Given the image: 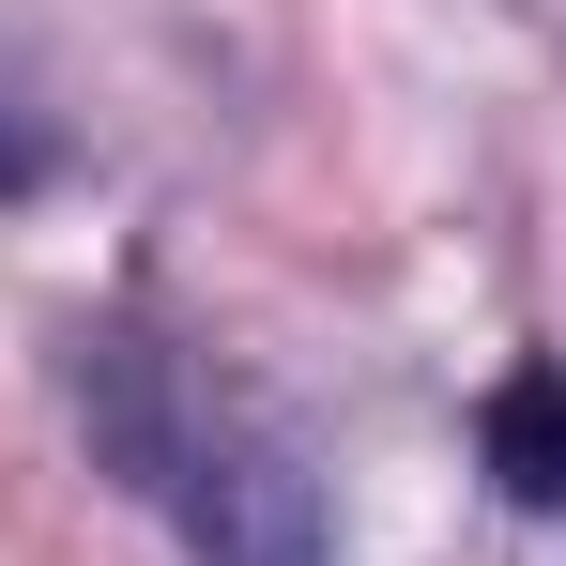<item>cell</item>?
I'll return each mask as SVG.
<instances>
[{
    "label": "cell",
    "instance_id": "7a4b0ae2",
    "mask_svg": "<svg viewBox=\"0 0 566 566\" xmlns=\"http://www.w3.org/2000/svg\"><path fill=\"white\" fill-rule=\"evenodd\" d=\"M474 460L505 474V505H566V368H505L490 382Z\"/></svg>",
    "mask_w": 566,
    "mask_h": 566
},
{
    "label": "cell",
    "instance_id": "6da1fadb",
    "mask_svg": "<svg viewBox=\"0 0 566 566\" xmlns=\"http://www.w3.org/2000/svg\"><path fill=\"white\" fill-rule=\"evenodd\" d=\"M93 413H107V444L138 460V490H154L214 566H322V490H306V460H291L230 382L154 368V353H107Z\"/></svg>",
    "mask_w": 566,
    "mask_h": 566
}]
</instances>
